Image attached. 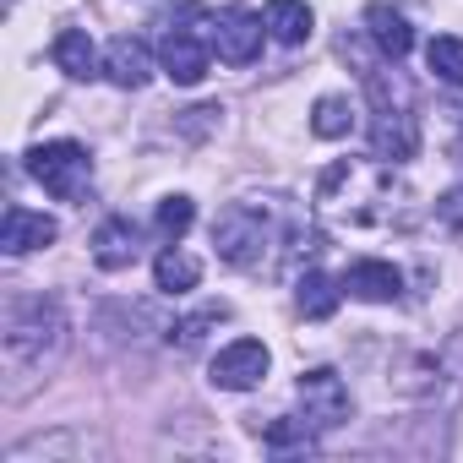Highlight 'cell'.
Listing matches in <instances>:
<instances>
[{
	"instance_id": "6da1fadb",
	"label": "cell",
	"mask_w": 463,
	"mask_h": 463,
	"mask_svg": "<svg viewBox=\"0 0 463 463\" xmlns=\"http://www.w3.org/2000/svg\"><path fill=\"white\" fill-rule=\"evenodd\" d=\"M387 196H392V169H387V164H365V158H338V164L322 169V180H317L322 213L349 218V223H371V218H376L371 202H387Z\"/></svg>"
},
{
	"instance_id": "7a4b0ae2",
	"label": "cell",
	"mask_w": 463,
	"mask_h": 463,
	"mask_svg": "<svg viewBox=\"0 0 463 463\" xmlns=\"http://www.w3.org/2000/svg\"><path fill=\"white\" fill-rule=\"evenodd\" d=\"M0 344H6L12 365H44V360H55L61 344H66L61 306L55 300H17L6 311V338H0Z\"/></svg>"
},
{
	"instance_id": "3957f363",
	"label": "cell",
	"mask_w": 463,
	"mask_h": 463,
	"mask_svg": "<svg viewBox=\"0 0 463 463\" xmlns=\"http://www.w3.org/2000/svg\"><path fill=\"white\" fill-rule=\"evenodd\" d=\"M273 241V223L257 202H229L218 218H213V246L229 268H257L262 251Z\"/></svg>"
},
{
	"instance_id": "277c9868",
	"label": "cell",
	"mask_w": 463,
	"mask_h": 463,
	"mask_svg": "<svg viewBox=\"0 0 463 463\" xmlns=\"http://www.w3.org/2000/svg\"><path fill=\"white\" fill-rule=\"evenodd\" d=\"M28 175L55 196V202H82L93 185V158L82 142H39L28 153Z\"/></svg>"
},
{
	"instance_id": "5b68a950",
	"label": "cell",
	"mask_w": 463,
	"mask_h": 463,
	"mask_svg": "<svg viewBox=\"0 0 463 463\" xmlns=\"http://www.w3.org/2000/svg\"><path fill=\"white\" fill-rule=\"evenodd\" d=\"M158 61H164L169 82H180V88H196V82L207 77V61H213V33H207V28H191V23H180V28H169V33H164V44H158Z\"/></svg>"
},
{
	"instance_id": "8992f818",
	"label": "cell",
	"mask_w": 463,
	"mask_h": 463,
	"mask_svg": "<svg viewBox=\"0 0 463 463\" xmlns=\"http://www.w3.org/2000/svg\"><path fill=\"white\" fill-rule=\"evenodd\" d=\"M295 392H300V409H306V420H311L317 430H333V425L349 420V387H344L338 371L317 365V371H306V376L295 382Z\"/></svg>"
},
{
	"instance_id": "52a82bcc",
	"label": "cell",
	"mask_w": 463,
	"mask_h": 463,
	"mask_svg": "<svg viewBox=\"0 0 463 463\" xmlns=\"http://www.w3.org/2000/svg\"><path fill=\"white\" fill-rule=\"evenodd\" d=\"M213 387H223V392H246V387H257L262 376H268V344H257V338H235V344H223L218 354H213Z\"/></svg>"
},
{
	"instance_id": "ba28073f",
	"label": "cell",
	"mask_w": 463,
	"mask_h": 463,
	"mask_svg": "<svg viewBox=\"0 0 463 463\" xmlns=\"http://www.w3.org/2000/svg\"><path fill=\"white\" fill-rule=\"evenodd\" d=\"M262 17H251V12H218L213 17V50H218V61H229V66H251L257 55H262Z\"/></svg>"
},
{
	"instance_id": "9c48e42d",
	"label": "cell",
	"mask_w": 463,
	"mask_h": 463,
	"mask_svg": "<svg viewBox=\"0 0 463 463\" xmlns=\"http://www.w3.org/2000/svg\"><path fill=\"white\" fill-rule=\"evenodd\" d=\"M55 218L50 213H33V207H23V202H12L6 207V223H0V251L6 257H28V251H44V246H55Z\"/></svg>"
},
{
	"instance_id": "30bf717a",
	"label": "cell",
	"mask_w": 463,
	"mask_h": 463,
	"mask_svg": "<svg viewBox=\"0 0 463 463\" xmlns=\"http://www.w3.org/2000/svg\"><path fill=\"white\" fill-rule=\"evenodd\" d=\"M371 147H376V158H387V164H403V158H414V147H420V126H414V115L398 104H376V120H371Z\"/></svg>"
},
{
	"instance_id": "8fae6325",
	"label": "cell",
	"mask_w": 463,
	"mask_h": 463,
	"mask_svg": "<svg viewBox=\"0 0 463 463\" xmlns=\"http://www.w3.org/2000/svg\"><path fill=\"white\" fill-rule=\"evenodd\" d=\"M344 289H349L354 300H371V306H392V300L403 295V273H398L392 262H376V257H365V262H354V268L344 273Z\"/></svg>"
},
{
	"instance_id": "7c38bea8",
	"label": "cell",
	"mask_w": 463,
	"mask_h": 463,
	"mask_svg": "<svg viewBox=\"0 0 463 463\" xmlns=\"http://www.w3.org/2000/svg\"><path fill=\"white\" fill-rule=\"evenodd\" d=\"M142 257V246H137V223L131 218H104L99 229H93V262L104 268V273H120V268H131Z\"/></svg>"
},
{
	"instance_id": "4fadbf2b",
	"label": "cell",
	"mask_w": 463,
	"mask_h": 463,
	"mask_svg": "<svg viewBox=\"0 0 463 463\" xmlns=\"http://www.w3.org/2000/svg\"><path fill=\"white\" fill-rule=\"evenodd\" d=\"M365 33L376 39V50L387 55V61H403L409 50H414V28H409V17L403 12H392V6H365Z\"/></svg>"
},
{
	"instance_id": "5bb4252c",
	"label": "cell",
	"mask_w": 463,
	"mask_h": 463,
	"mask_svg": "<svg viewBox=\"0 0 463 463\" xmlns=\"http://www.w3.org/2000/svg\"><path fill=\"white\" fill-rule=\"evenodd\" d=\"M104 71H109L115 88H142L153 77V55H147L142 39H115L109 55H104Z\"/></svg>"
},
{
	"instance_id": "9a60e30c",
	"label": "cell",
	"mask_w": 463,
	"mask_h": 463,
	"mask_svg": "<svg viewBox=\"0 0 463 463\" xmlns=\"http://www.w3.org/2000/svg\"><path fill=\"white\" fill-rule=\"evenodd\" d=\"M338 300H344V289H338L322 268H306V273H300V284H295V306H300V317L327 322V317L338 311Z\"/></svg>"
},
{
	"instance_id": "2e32d148",
	"label": "cell",
	"mask_w": 463,
	"mask_h": 463,
	"mask_svg": "<svg viewBox=\"0 0 463 463\" xmlns=\"http://www.w3.org/2000/svg\"><path fill=\"white\" fill-rule=\"evenodd\" d=\"M55 66L71 77V82H88V77H99V50H93V39L82 33V28H66L61 39H55Z\"/></svg>"
},
{
	"instance_id": "e0dca14e",
	"label": "cell",
	"mask_w": 463,
	"mask_h": 463,
	"mask_svg": "<svg viewBox=\"0 0 463 463\" xmlns=\"http://www.w3.org/2000/svg\"><path fill=\"white\" fill-rule=\"evenodd\" d=\"M311 6L306 0H268V33L279 44H306L311 39Z\"/></svg>"
},
{
	"instance_id": "ac0fdd59",
	"label": "cell",
	"mask_w": 463,
	"mask_h": 463,
	"mask_svg": "<svg viewBox=\"0 0 463 463\" xmlns=\"http://www.w3.org/2000/svg\"><path fill=\"white\" fill-rule=\"evenodd\" d=\"M153 279H158V289H164V295H191V289L202 284V262H196V257H185L180 246H169V251H158Z\"/></svg>"
},
{
	"instance_id": "d6986e66",
	"label": "cell",
	"mask_w": 463,
	"mask_h": 463,
	"mask_svg": "<svg viewBox=\"0 0 463 463\" xmlns=\"http://www.w3.org/2000/svg\"><path fill=\"white\" fill-rule=\"evenodd\" d=\"M311 131H317V137H327V142L349 137V131H354V104H349L344 93L317 99V109H311Z\"/></svg>"
},
{
	"instance_id": "ffe728a7",
	"label": "cell",
	"mask_w": 463,
	"mask_h": 463,
	"mask_svg": "<svg viewBox=\"0 0 463 463\" xmlns=\"http://www.w3.org/2000/svg\"><path fill=\"white\" fill-rule=\"evenodd\" d=\"M425 66H430V71H436L441 82L463 88V39H452V33L430 39V44H425Z\"/></svg>"
},
{
	"instance_id": "44dd1931",
	"label": "cell",
	"mask_w": 463,
	"mask_h": 463,
	"mask_svg": "<svg viewBox=\"0 0 463 463\" xmlns=\"http://www.w3.org/2000/svg\"><path fill=\"white\" fill-rule=\"evenodd\" d=\"M311 430H317L311 420H273V425L262 430V441H268L273 452H295V447L306 452V447H311Z\"/></svg>"
},
{
	"instance_id": "7402d4cb",
	"label": "cell",
	"mask_w": 463,
	"mask_h": 463,
	"mask_svg": "<svg viewBox=\"0 0 463 463\" xmlns=\"http://www.w3.org/2000/svg\"><path fill=\"white\" fill-rule=\"evenodd\" d=\"M191 218H196V207H191V196H169V202H158V235L164 241H180L185 229H191Z\"/></svg>"
},
{
	"instance_id": "603a6c76",
	"label": "cell",
	"mask_w": 463,
	"mask_h": 463,
	"mask_svg": "<svg viewBox=\"0 0 463 463\" xmlns=\"http://www.w3.org/2000/svg\"><path fill=\"white\" fill-rule=\"evenodd\" d=\"M223 317H229V306H202V311H196V317H185L169 338H180V349H191V344H202V338H207V327H218Z\"/></svg>"
},
{
	"instance_id": "cb8c5ba5",
	"label": "cell",
	"mask_w": 463,
	"mask_h": 463,
	"mask_svg": "<svg viewBox=\"0 0 463 463\" xmlns=\"http://www.w3.org/2000/svg\"><path fill=\"white\" fill-rule=\"evenodd\" d=\"M436 218H441L447 229H463V185L441 191V202H436Z\"/></svg>"
}]
</instances>
